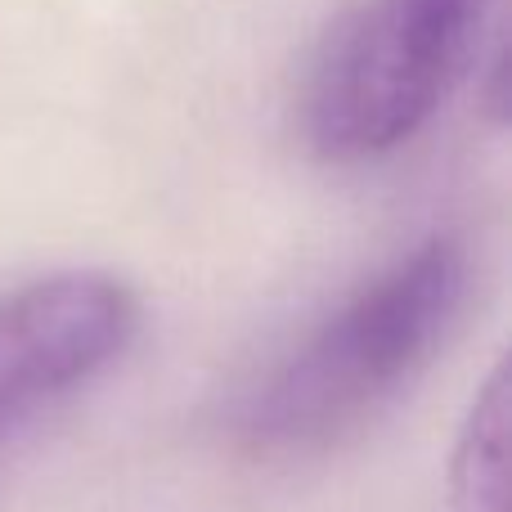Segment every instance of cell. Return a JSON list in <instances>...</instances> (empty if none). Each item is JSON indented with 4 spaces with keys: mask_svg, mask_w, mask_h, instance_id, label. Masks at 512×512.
I'll return each mask as SVG.
<instances>
[{
    "mask_svg": "<svg viewBox=\"0 0 512 512\" xmlns=\"http://www.w3.org/2000/svg\"><path fill=\"white\" fill-rule=\"evenodd\" d=\"M450 512H508V378L495 369L468 409L450 463Z\"/></svg>",
    "mask_w": 512,
    "mask_h": 512,
    "instance_id": "obj_4",
    "label": "cell"
},
{
    "mask_svg": "<svg viewBox=\"0 0 512 512\" xmlns=\"http://www.w3.org/2000/svg\"><path fill=\"white\" fill-rule=\"evenodd\" d=\"M472 256L432 234L342 297L234 405V441L256 459H306L351 441L427 373L463 319Z\"/></svg>",
    "mask_w": 512,
    "mask_h": 512,
    "instance_id": "obj_1",
    "label": "cell"
},
{
    "mask_svg": "<svg viewBox=\"0 0 512 512\" xmlns=\"http://www.w3.org/2000/svg\"><path fill=\"white\" fill-rule=\"evenodd\" d=\"M499 0H355L301 86V135L337 167L405 149L468 77Z\"/></svg>",
    "mask_w": 512,
    "mask_h": 512,
    "instance_id": "obj_2",
    "label": "cell"
},
{
    "mask_svg": "<svg viewBox=\"0 0 512 512\" xmlns=\"http://www.w3.org/2000/svg\"><path fill=\"white\" fill-rule=\"evenodd\" d=\"M140 319V292L108 270H54L0 292V436L113 369Z\"/></svg>",
    "mask_w": 512,
    "mask_h": 512,
    "instance_id": "obj_3",
    "label": "cell"
}]
</instances>
